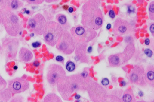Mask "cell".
Segmentation results:
<instances>
[{
  "mask_svg": "<svg viewBox=\"0 0 154 102\" xmlns=\"http://www.w3.org/2000/svg\"><path fill=\"white\" fill-rule=\"evenodd\" d=\"M90 81L86 74H75L66 76L58 81L56 86L63 100L67 101L75 92L86 90Z\"/></svg>",
  "mask_w": 154,
  "mask_h": 102,
  "instance_id": "1",
  "label": "cell"
},
{
  "mask_svg": "<svg viewBox=\"0 0 154 102\" xmlns=\"http://www.w3.org/2000/svg\"><path fill=\"white\" fill-rule=\"evenodd\" d=\"M101 4V0H88L85 3L81 9L82 25L95 31L102 27L104 17Z\"/></svg>",
  "mask_w": 154,
  "mask_h": 102,
  "instance_id": "2",
  "label": "cell"
},
{
  "mask_svg": "<svg viewBox=\"0 0 154 102\" xmlns=\"http://www.w3.org/2000/svg\"><path fill=\"white\" fill-rule=\"evenodd\" d=\"M2 24L8 35L12 37L17 36L23 28V23L19 18L13 11L8 9Z\"/></svg>",
  "mask_w": 154,
  "mask_h": 102,
  "instance_id": "3",
  "label": "cell"
},
{
  "mask_svg": "<svg viewBox=\"0 0 154 102\" xmlns=\"http://www.w3.org/2000/svg\"><path fill=\"white\" fill-rule=\"evenodd\" d=\"M77 42L70 32L63 30L60 39L56 44V48L65 55L72 54L75 51Z\"/></svg>",
  "mask_w": 154,
  "mask_h": 102,
  "instance_id": "4",
  "label": "cell"
},
{
  "mask_svg": "<svg viewBox=\"0 0 154 102\" xmlns=\"http://www.w3.org/2000/svg\"><path fill=\"white\" fill-rule=\"evenodd\" d=\"M63 30V27L57 22L54 21L48 22L43 34L45 43L52 47L56 46Z\"/></svg>",
  "mask_w": 154,
  "mask_h": 102,
  "instance_id": "5",
  "label": "cell"
},
{
  "mask_svg": "<svg viewBox=\"0 0 154 102\" xmlns=\"http://www.w3.org/2000/svg\"><path fill=\"white\" fill-rule=\"evenodd\" d=\"M70 33L75 39L77 43H87L91 41L97 35L95 30L83 25H78L72 27Z\"/></svg>",
  "mask_w": 154,
  "mask_h": 102,
  "instance_id": "6",
  "label": "cell"
},
{
  "mask_svg": "<svg viewBox=\"0 0 154 102\" xmlns=\"http://www.w3.org/2000/svg\"><path fill=\"white\" fill-rule=\"evenodd\" d=\"M134 44L130 43L126 46L123 52L112 54L109 57L108 60L109 66L111 67H119L127 62L134 54Z\"/></svg>",
  "mask_w": 154,
  "mask_h": 102,
  "instance_id": "7",
  "label": "cell"
},
{
  "mask_svg": "<svg viewBox=\"0 0 154 102\" xmlns=\"http://www.w3.org/2000/svg\"><path fill=\"white\" fill-rule=\"evenodd\" d=\"M66 76L65 70L60 65L52 64L48 67L47 80L51 86H56L58 81Z\"/></svg>",
  "mask_w": 154,
  "mask_h": 102,
  "instance_id": "8",
  "label": "cell"
},
{
  "mask_svg": "<svg viewBox=\"0 0 154 102\" xmlns=\"http://www.w3.org/2000/svg\"><path fill=\"white\" fill-rule=\"evenodd\" d=\"M86 89L92 101L104 102L106 100V91L97 82L90 81Z\"/></svg>",
  "mask_w": 154,
  "mask_h": 102,
  "instance_id": "9",
  "label": "cell"
},
{
  "mask_svg": "<svg viewBox=\"0 0 154 102\" xmlns=\"http://www.w3.org/2000/svg\"><path fill=\"white\" fill-rule=\"evenodd\" d=\"M131 84L144 87L147 85L145 78V70L141 65H135L127 76Z\"/></svg>",
  "mask_w": 154,
  "mask_h": 102,
  "instance_id": "10",
  "label": "cell"
},
{
  "mask_svg": "<svg viewBox=\"0 0 154 102\" xmlns=\"http://www.w3.org/2000/svg\"><path fill=\"white\" fill-rule=\"evenodd\" d=\"M19 46V39L16 38L9 37L4 40L2 47L8 59L11 60L16 58Z\"/></svg>",
  "mask_w": 154,
  "mask_h": 102,
  "instance_id": "11",
  "label": "cell"
},
{
  "mask_svg": "<svg viewBox=\"0 0 154 102\" xmlns=\"http://www.w3.org/2000/svg\"><path fill=\"white\" fill-rule=\"evenodd\" d=\"M47 23L45 17L40 13L35 15L28 21L29 25L32 30L38 35H43Z\"/></svg>",
  "mask_w": 154,
  "mask_h": 102,
  "instance_id": "12",
  "label": "cell"
},
{
  "mask_svg": "<svg viewBox=\"0 0 154 102\" xmlns=\"http://www.w3.org/2000/svg\"><path fill=\"white\" fill-rule=\"evenodd\" d=\"M113 30L115 36H122L131 33L133 27L127 20L118 18L114 23Z\"/></svg>",
  "mask_w": 154,
  "mask_h": 102,
  "instance_id": "13",
  "label": "cell"
},
{
  "mask_svg": "<svg viewBox=\"0 0 154 102\" xmlns=\"http://www.w3.org/2000/svg\"><path fill=\"white\" fill-rule=\"evenodd\" d=\"M29 87L28 81L20 78L13 79L9 80L8 83V89L14 94L25 92L29 88Z\"/></svg>",
  "mask_w": 154,
  "mask_h": 102,
  "instance_id": "14",
  "label": "cell"
},
{
  "mask_svg": "<svg viewBox=\"0 0 154 102\" xmlns=\"http://www.w3.org/2000/svg\"><path fill=\"white\" fill-rule=\"evenodd\" d=\"M87 46V43H77L75 50V55L78 59L82 62H86L88 61Z\"/></svg>",
  "mask_w": 154,
  "mask_h": 102,
  "instance_id": "15",
  "label": "cell"
},
{
  "mask_svg": "<svg viewBox=\"0 0 154 102\" xmlns=\"http://www.w3.org/2000/svg\"><path fill=\"white\" fill-rule=\"evenodd\" d=\"M19 59L22 62H28L33 58V54L29 49L26 47H21L19 53Z\"/></svg>",
  "mask_w": 154,
  "mask_h": 102,
  "instance_id": "16",
  "label": "cell"
},
{
  "mask_svg": "<svg viewBox=\"0 0 154 102\" xmlns=\"http://www.w3.org/2000/svg\"><path fill=\"white\" fill-rule=\"evenodd\" d=\"M145 78L147 84L154 87V66L153 65L147 66L145 70Z\"/></svg>",
  "mask_w": 154,
  "mask_h": 102,
  "instance_id": "17",
  "label": "cell"
},
{
  "mask_svg": "<svg viewBox=\"0 0 154 102\" xmlns=\"http://www.w3.org/2000/svg\"><path fill=\"white\" fill-rule=\"evenodd\" d=\"M23 3L20 0H7L6 8L12 11L23 7Z\"/></svg>",
  "mask_w": 154,
  "mask_h": 102,
  "instance_id": "18",
  "label": "cell"
},
{
  "mask_svg": "<svg viewBox=\"0 0 154 102\" xmlns=\"http://www.w3.org/2000/svg\"><path fill=\"white\" fill-rule=\"evenodd\" d=\"M56 20L57 22L63 27V29L68 30L69 29L70 25L65 15L62 14H57L56 16Z\"/></svg>",
  "mask_w": 154,
  "mask_h": 102,
  "instance_id": "19",
  "label": "cell"
},
{
  "mask_svg": "<svg viewBox=\"0 0 154 102\" xmlns=\"http://www.w3.org/2000/svg\"><path fill=\"white\" fill-rule=\"evenodd\" d=\"M122 100L125 102H136L133 91L131 89H128L123 94Z\"/></svg>",
  "mask_w": 154,
  "mask_h": 102,
  "instance_id": "20",
  "label": "cell"
},
{
  "mask_svg": "<svg viewBox=\"0 0 154 102\" xmlns=\"http://www.w3.org/2000/svg\"><path fill=\"white\" fill-rule=\"evenodd\" d=\"M12 93L8 89L0 92V102H8L11 98Z\"/></svg>",
  "mask_w": 154,
  "mask_h": 102,
  "instance_id": "21",
  "label": "cell"
},
{
  "mask_svg": "<svg viewBox=\"0 0 154 102\" xmlns=\"http://www.w3.org/2000/svg\"><path fill=\"white\" fill-rule=\"evenodd\" d=\"M44 102H62L58 96L55 94H50L45 98Z\"/></svg>",
  "mask_w": 154,
  "mask_h": 102,
  "instance_id": "22",
  "label": "cell"
},
{
  "mask_svg": "<svg viewBox=\"0 0 154 102\" xmlns=\"http://www.w3.org/2000/svg\"><path fill=\"white\" fill-rule=\"evenodd\" d=\"M149 18L151 20H154V1H152L149 4L148 7Z\"/></svg>",
  "mask_w": 154,
  "mask_h": 102,
  "instance_id": "23",
  "label": "cell"
},
{
  "mask_svg": "<svg viewBox=\"0 0 154 102\" xmlns=\"http://www.w3.org/2000/svg\"><path fill=\"white\" fill-rule=\"evenodd\" d=\"M66 68L68 72H72L75 70V65L72 61H69L66 64Z\"/></svg>",
  "mask_w": 154,
  "mask_h": 102,
  "instance_id": "24",
  "label": "cell"
},
{
  "mask_svg": "<svg viewBox=\"0 0 154 102\" xmlns=\"http://www.w3.org/2000/svg\"><path fill=\"white\" fill-rule=\"evenodd\" d=\"M7 83L0 75V92L4 90L6 88Z\"/></svg>",
  "mask_w": 154,
  "mask_h": 102,
  "instance_id": "25",
  "label": "cell"
},
{
  "mask_svg": "<svg viewBox=\"0 0 154 102\" xmlns=\"http://www.w3.org/2000/svg\"><path fill=\"white\" fill-rule=\"evenodd\" d=\"M30 4L38 5L42 3L45 0H22Z\"/></svg>",
  "mask_w": 154,
  "mask_h": 102,
  "instance_id": "26",
  "label": "cell"
},
{
  "mask_svg": "<svg viewBox=\"0 0 154 102\" xmlns=\"http://www.w3.org/2000/svg\"><path fill=\"white\" fill-rule=\"evenodd\" d=\"M7 0H0V10L6 8Z\"/></svg>",
  "mask_w": 154,
  "mask_h": 102,
  "instance_id": "27",
  "label": "cell"
},
{
  "mask_svg": "<svg viewBox=\"0 0 154 102\" xmlns=\"http://www.w3.org/2000/svg\"><path fill=\"white\" fill-rule=\"evenodd\" d=\"M144 54L147 55V57L149 58H151L152 56V54H153V52L149 49H146L144 50Z\"/></svg>",
  "mask_w": 154,
  "mask_h": 102,
  "instance_id": "28",
  "label": "cell"
},
{
  "mask_svg": "<svg viewBox=\"0 0 154 102\" xmlns=\"http://www.w3.org/2000/svg\"><path fill=\"white\" fill-rule=\"evenodd\" d=\"M136 9L134 6L131 5H129L128 6V13H133L135 12Z\"/></svg>",
  "mask_w": 154,
  "mask_h": 102,
  "instance_id": "29",
  "label": "cell"
},
{
  "mask_svg": "<svg viewBox=\"0 0 154 102\" xmlns=\"http://www.w3.org/2000/svg\"><path fill=\"white\" fill-rule=\"evenodd\" d=\"M56 61L58 62H60V63L64 64V58L63 57L58 55L56 57Z\"/></svg>",
  "mask_w": 154,
  "mask_h": 102,
  "instance_id": "30",
  "label": "cell"
},
{
  "mask_svg": "<svg viewBox=\"0 0 154 102\" xmlns=\"http://www.w3.org/2000/svg\"><path fill=\"white\" fill-rule=\"evenodd\" d=\"M101 84L103 86L108 85L109 84V80L107 78H103L102 80Z\"/></svg>",
  "mask_w": 154,
  "mask_h": 102,
  "instance_id": "31",
  "label": "cell"
},
{
  "mask_svg": "<svg viewBox=\"0 0 154 102\" xmlns=\"http://www.w3.org/2000/svg\"><path fill=\"white\" fill-rule=\"evenodd\" d=\"M150 32L152 34V36H154V24L152 22L151 23L149 26Z\"/></svg>",
  "mask_w": 154,
  "mask_h": 102,
  "instance_id": "32",
  "label": "cell"
},
{
  "mask_svg": "<svg viewBox=\"0 0 154 102\" xmlns=\"http://www.w3.org/2000/svg\"><path fill=\"white\" fill-rule=\"evenodd\" d=\"M41 45V43L40 42H35L32 43V46L34 48H37L39 47Z\"/></svg>",
  "mask_w": 154,
  "mask_h": 102,
  "instance_id": "33",
  "label": "cell"
},
{
  "mask_svg": "<svg viewBox=\"0 0 154 102\" xmlns=\"http://www.w3.org/2000/svg\"><path fill=\"white\" fill-rule=\"evenodd\" d=\"M109 15L110 17L111 18H114L115 17V13L113 10H110L109 13Z\"/></svg>",
  "mask_w": 154,
  "mask_h": 102,
  "instance_id": "34",
  "label": "cell"
},
{
  "mask_svg": "<svg viewBox=\"0 0 154 102\" xmlns=\"http://www.w3.org/2000/svg\"><path fill=\"white\" fill-rule=\"evenodd\" d=\"M132 37L130 36H127L125 37V40L126 42H130V43H131V41H132L133 38H131Z\"/></svg>",
  "mask_w": 154,
  "mask_h": 102,
  "instance_id": "35",
  "label": "cell"
},
{
  "mask_svg": "<svg viewBox=\"0 0 154 102\" xmlns=\"http://www.w3.org/2000/svg\"><path fill=\"white\" fill-rule=\"evenodd\" d=\"M23 98H21L20 97L18 98V99H16V98H14V99H12V100H11V102H23Z\"/></svg>",
  "mask_w": 154,
  "mask_h": 102,
  "instance_id": "36",
  "label": "cell"
},
{
  "mask_svg": "<svg viewBox=\"0 0 154 102\" xmlns=\"http://www.w3.org/2000/svg\"><path fill=\"white\" fill-rule=\"evenodd\" d=\"M144 43L146 45H149L150 43V40L149 39L147 38L145 39Z\"/></svg>",
  "mask_w": 154,
  "mask_h": 102,
  "instance_id": "37",
  "label": "cell"
},
{
  "mask_svg": "<svg viewBox=\"0 0 154 102\" xmlns=\"http://www.w3.org/2000/svg\"><path fill=\"white\" fill-rule=\"evenodd\" d=\"M58 1L59 0H45V1L48 3L54 2Z\"/></svg>",
  "mask_w": 154,
  "mask_h": 102,
  "instance_id": "38",
  "label": "cell"
},
{
  "mask_svg": "<svg viewBox=\"0 0 154 102\" xmlns=\"http://www.w3.org/2000/svg\"><path fill=\"white\" fill-rule=\"evenodd\" d=\"M93 51V48H92V46H91L89 47V48L87 49L88 52L89 53H91Z\"/></svg>",
  "mask_w": 154,
  "mask_h": 102,
  "instance_id": "39",
  "label": "cell"
},
{
  "mask_svg": "<svg viewBox=\"0 0 154 102\" xmlns=\"http://www.w3.org/2000/svg\"><path fill=\"white\" fill-rule=\"evenodd\" d=\"M68 10L70 13H72V12L74 11L73 8L72 7H70L69 9Z\"/></svg>",
  "mask_w": 154,
  "mask_h": 102,
  "instance_id": "40",
  "label": "cell"
},
{
  "mask_svg": "<svg viewBox=\"0 0 154 102\" xmlns=\"http://www.w3.org/2000/svg\"><path fill=\"white\" fill-rule=\"evenodd\" d=\"M81 96H80L79 95H75V98L77 99V100H78V99H79L80 98Z\"/></svg>",
  "mask_w": 154,
  "mask_h": 102,
  "instance_id": "41",
  "label": "cell"
},
{
  "mask_svg": "<svg viewBox=\"0 0 154 102\" xmlns=\"http://www.w3.org/2000/svg\"><path fill=\"white\" fill-rule=\"evenodd\" d=\"M111 26L110 24H108L107 26V28L108 29H109L111 28Z\"/></svg>",
  "mask_w": 154,
  "mask_h": 102,
  "instance_id": "42",
  "label": "cell"
},
{
  "mask_svg": "<svg viewBox=\"0 0 154 102\" xmlns=\"http://www.w3.org/2000/svg\"><path fill=\"white\" fill-rule=\"evenodd\" d=\"M139 95H140V96H142L143 95V93L142 92H139Z\"/></svg>",
  "mask_w": 154,
  "mask_h": 102,
  "instance_id": "43",
  "label": "cell"
}]
</instances>
